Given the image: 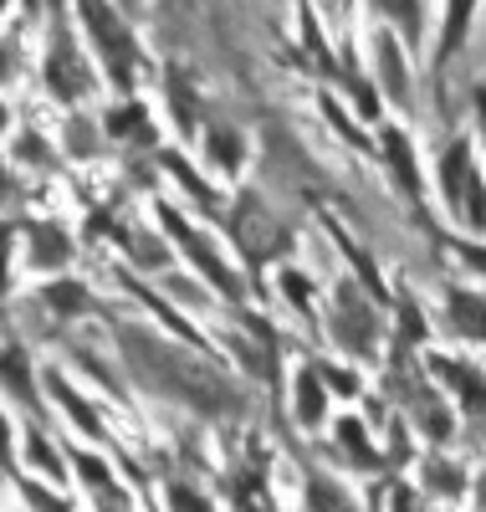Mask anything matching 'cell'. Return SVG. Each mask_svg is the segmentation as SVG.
Returning a JSON list of instances; mask_svg holds the SVG:
<instances>
[{
	"label": "cell",
	"instance_id": "cell-10",
	"mask_svg": "<svg viewBox=\"0 0 486 512\" xmlns=\"http://www.w3.org/2000/svg\"><path fill=\"white\" fill-rule=\"evenodd\" d=\"M98 128H103V139H118L128 149H154L159 144V128H154V118H149V108L139 98H123V103L103 108Z\"/></svg>",
	"mask_w": 486,
	"mask_h": 512
},
{
	"label": "cell",
	"instance_id": "cell-15",
	"mask_svg": "<svg viewBox=\"0 0 486 512\" xmlns=\"http://www.w3.org/2000/svg\"><path fill=\"white\" fill-rule=\"evenodd\" d=\"M205 159H210L215 175H236L241 159H246L241 128H231V123H210V128H205Z\"/></svg>",
	"mask_w": 486,
	"mask_h": 512
},
{
	"label": "cell",
	"instance_id": "cell-9",
	"mask_svg": "<svg viewBox=\"0 0 486 512\" xmlns=\"http://www.w3.org/2000/svg\"><path fill=\"white\" fill-rule=\"evenodd\" d=\"M16 461H26V472L41 477L47 487L67 482V446L52 441L47 425H31V420L21 425V456H16Z\"/></svg>",
	"mask_w": 486,
	"mask_h": 512
},
{
	"label": "cell",
	"instance_id": "cell-7",
	"mask_svg": "<svg viewBox=\"0 0 486 512\" xmlns=\"http://www.w3.org/2000/svg\"><path fill=\"white\" fill-rule=\"evenodd\" d=\"M41 395H47L52 405H62V415L72 420V431L82 436V441H108V425H103V410L87 400L77 384L67 379V369H41Z\"/></svg>",
	"mask_w": 486,
	"mask_h": 512
},
{
	"label": "cell",
	"instance_id": "cell-31",
	"mask_svg": "<svg viewBox=\"0 0 486 512\" xmlns=\"http://www.w3.org/2000/svg\"><path fill=\"white\" fill-rule=\"evenodd\" d=\"M277 282H282V292H287V303H292V308H302V313L313 308V297H307V292H313V282H307L297 267H282V277H277Z\"/></svg>",
	"mask_w": 486,
	"mask_h": 512
},
{
	"label": "cell",
	"instance_id": "cell-5",
	"mask_svg": "<svg viewBox=\"0 0 486 512\" xmlns=\"http://www.w3.org/2000/svg\"><path fill=\"white\" fill-rule=\"evenodd\" d=\"M0 405H16L31 425H41V415H47V405H41V374L31 364V349L26 344H0Z\"/></svg>",
	"mask_w": 486,
	"mask_h": 512
},
{
	"label": "cell",
	"instance_id": "cell-14",
	"mask_svg": "<svg viewBox=\"0 0 486 512\" xmlns=\"http://www.w3.org/2000/svg\"><path fill=\"white\" fill-rule=\"evenodd\" d=\"M118 246L128 251V262H134L139 272H169V241H164V231H154V226H144V231H118Z\"/></svg>",
	"mask_w": 486,
	"mask_h": 512
},
{
	"label": "cell",
	"instance_id": "cell-13",
	"mask_svg": "<svg viewBox=\"0 0 486 512\" xmlns=\"http://www.w3.org/2000/svg\"><path fill=\"white\" fill-rule=\"evenodd\" d=\"M374 67H379V82H384V93L410 108V67H405V52H400V41H394L389 31L374 41Z\"/></svg>",
	"mask_w": 486,
	"mask_h": 512
},
{
	"label": "cell",
	"instance_id": "cell-19",
	"mask_svg": "<svg viewBox=\"0 0 486 512\" xmlns=\"http://www.w3.org/2000/svg\"><path fill=\"white\" fill-rule=\"evenodd\" d=\"M451 323L461 338H476V344H486V303L476 292H451Z\"/></svg>",
	"mask_w": 486,
	"mask_h": 512
},
{
	"label": "cell",
	"instance_id": "cell-11",
	"mask_svg": "<svg viewBox=\"0 0 486 512\" xmlns=\"http://www.w3.org/2000/svg\"><path fill=\"white\" fill-rule=\"evenodd\" d=\"M41 308H47L52 318H87V313H93L98 308V297H93V287H87V282H77V277H47V282H41Z\"/></svg>",
	"mask_w": 486,
	"mask_h": 512
},
{
	"label": "cell",
	"instance_id": "cell-12",
	"mask_svg": "<svg viewBox=\"0 0 486 512\" xmlns=\"http://www.w3.org/2000/svg\"><path fill=\"white\" fill-rule=\"evenodd\" d=\"M343 338H348L353 354L374 349V308H364L353 287H338V344H343Z\"/></svg>",
	"mask_w": 486,
	"mask_h": 512
},
{
	"label": "cell",
	"instance_id": "cell-25",
	"mask_svg": "<svg viewBox=\"0 0 486 512\" xmlns=\"http://www.w3.org/2000/svg\"><path fill=\"white\" fill-rule=\"evenodd\" d=\"M159 164L169 169V180H180V185H185V190H190L195 200H205V205L215 200V190H210V185H205V180L195 175V164H190L185 154H174V149H164V154H159Z\"/></svg>",
	"mask_w": 486,
	"mask_h": 512
},
{
	"label": "cell",
	"instance_id": "cell-22",
	"mask_svg": "<svg viewBox=\"0 0 486 512\" xmlns=\"http://www.w3.org/2000/svg\"><path fill=\"white\" fill-rule=\"evenodd\" d=\"M11 154H16V169H52V164H57V149L41 139L36 128H21L16 144H11Z\"/></svg>",
	"mask_w": 486,
	"mask_h": 512
},
{
	"label": "cell",
	"instance_id": "cell-36",
	"mask_svg": "<svg viewBox=\"0 0 486 512\" xmlns=\"http://www.w3.org/2000/svg\"><path fill=\"white\" fill-rule=\"evenodd\" d=\"M476 497H481V512H486V472H481V487H476Z\"/></svg>",
	"mask_w": 486,
	"mask_h": 512
},
{
	"label": "cell",
	"instance_id": "cell-1",
	"mask_svg": "<svg viewBox=\"0 0 486 512\" xmlns=\"http://www.w3.org/2000/svg\"><path fill=\"white\" fill-rule=\"evenodd\" d=\"M113 344H118L123 369L134 374V384H144V390L159 395V400H174V405H185L195 415H236L246 405L241 390L215 364H205L195 354H180V344L159 338L154 328L118 323Z\"/></svg>",
	"mask_w": 486,
	"mask_h": 512
},
{
	"label": "cell",
	"instance_id": "cell-16",
	"mask_svg": "<svg viewBox=\"0 0 486 512\" xmlns=\"http://www.w3.org/2000/svg\"><path fill=\"white\" fill-rule=\"evenodd\" d=\"M62 149L72 154V159H93L98 149H103V128H98V118H87L82 108L77 113H67V123H62Z\"/></svg>",
	"mask_w": 486,
	"mask_h": 512
},
{
	"label": "cell",
	"instance_id": "cell-6",
	"mask_svg": "<svg viewBox=\"0 0 486 512\" xmlns=\"http://www.w3.org/2000/svg\"><path fill=\"white\" fill-rule=\"evenodd\" d=\"M21 246H26V272H41V277H62L72 262H77V241L67 226H57L52 216H36V221H21Z\"/></svg>",
	"mask_w": 486,
	"mask_h": 512
},
{
	"label": "cell",
	"instance_id": "cell-32",
	"mask_svg": "<svg viewBox=\"0 0 486 512\" xmlns=\"http://www.w3.org/2000/svg\"><path fill=\"white\" fill-rule=\"evenodd\" d=\"M379 16H384V21H400V26H405V36H410V41H420V11H415V6H384Z\"/></svg>",
	"mask_w": 486,
	"mask_h": 512
},
{
	"label": "cell",
	"instance_id": "cell-27",
	"mask_svg": "<svg viewBox=\"0 0 486 512\" xmlns=\"http://www.w3.org/2000/svg\"><path fill=\"white\" fill-rule=\"evenodd\" d=\"M11 282H16V221L6 216L0 221V297L11 292Z\"/></svg>",
	"mask_w": 486,
	"mask_h": 512
},
{
	"label": "cell",
	"instance_id": "cell-23",
	"mask_svg": "<svg viewBox=\"0 0 486 512\" xmlns=\"http://www.w3.org/2000/svg\"><path fill=\"white\" fill-rule=\"evenodd\" d=\"M164 512H215V502H210L195 482L169 477V482H164Z\"/></svg>",
	"mask_w": 486,
	"mask_h": 512
},
{
	"label": "cell",
	"instance_id": "cell-3",
	"mask_svg": "<svg viewBox=\"0 0 486 512\" xmlns=\"http://www.w3.org/2000/svg\"><path fill=\"white\" fill-rule=\"evenodd\" d=\"M41 88H47V98L62 103L67 113H77L98 93V67H93V57H87L72 16H52L47 52H41Z\"/></svg>",
	"mask_w": 486,
	"mask_h": 512
},
{
	"label": "cell",
	"instance_id": "cell-17",
	"mask_svg": "<svg viewBox=\"0 0 486 512\" xmlns=\"http://www.w3.org/2000/svg\"><path fill=\"white\" fill-rule=\"evenodd\" d=\"M435 364V374L451 384V390L471 405V410H486V379H481V369H471V364H456V359H430Z\"/></svg>",
	"mask_w": 486,
	"mask_h": 512
},
{
	"label": "cell",
	"instance_id": "cell-35",
	"mask_svg": "<svg viewBox=\"0 0 486 512\" xmlns=\"http://www.w3.org/2000/svg\"><path fill=\"white\" fill-rule=\"evenodd\" d=\"M394 512H410V497L400 492V497H394Z\"/></svg>",
	"mask_w": 486,
	"mask_h": 512
},
{
	"label": "cell",
	"instance_id": "cell-33",
	"mask_svg": "<svg viewBox=\"0 0 486 512\" xmlns=\"http://www.w3.org/2000/svg\"><path fill=\"white\" fill-rule=\"evenodd\" d=\"M11 62H16V57H11V47H6V36H0V88H6V77H11Z\"/></svg>",
	"mask_w": 486,
	"mask_h": 512
},
{
	"label": "cell",
	"instance_id": "cell-21",
	"mask_svg": "<svg viewBox=\"0 0 486 512\" xmlns=\"http://www.w3.org/2000/svg\"><path fill=\"white\" fill-rule=\"evenodd\" d=\"M420 482H425V492H430V497H461L466 472H461V466H451L446 456H425V472H420Z\"/></svg>",
	"mask_w": 486,
	"mask_h": 512
},
{
	"label": "cell",
	"instance_id": "cell-8",
	"mask_svg": "<svg viewBox=\"0 0 486 512\" xmlns=\"http://www.w3.org/2000/svg\"><path fill=\"white\" fill-rule=\"evenodd\" d=\"M231 236L246 256H256V262H267V256L282 246V236L272 231V216L267 205H256V195H241L236 210H231Z\"/></svg>",
	"mask_w": 486,
	"mask_h": 512
},
{
	"label": "cell",
	"instance_id": "cell-2",
	"mask_svg": "<svg viewBox=\"0 0 486 512\" xmlns=\"http://www.w3.org/2000/svg\"><path fill=\"white\" fill-rule=\"evenodd\" d=\"M72 26L82 36L87 57H93L98 77H108L123 98H134V77L144 67V47H139L134 21L113 6H82V11H72Z\"/></svg>",
	"mask_w": 486,
	"mask_h": 512
},
{
	"label": "cell",
	"instance_id": "cell-29",
	"mask_svg": "<svg viewBox=\"0 0 486 512\" xmlns=\"http://www.w3.org/2000/svg\"><path fill=\"white\" fill-rule=\"evenodd\" d=\"M338 446H348V456L359 461V466H374V451H369V441H364V425L353 420V415L338 425Z\"/></svg>",
	"mask_w": 486,
	"mask_h": 512
},
{
	"label": "cell",
	"instance_id": "cell-26",
	"mask_svg": "<svg viewBox=\"0 0 486 512\" xmlns=\"http://www.w3.org/2000/svg\"><path fill=\"white\" fill-rule=\"evenodd\" d=\"M21 502H26V512H72V502L67 497H57V487H47V482H36V477H21Z\"/></svg>",
	"mask_w": 486,
	"mask_h": 512
},
{
	"label": "cell",
	"instance_id": "cell-30",
	"mask_svg": "<svg viewBox=\"0 0 486 512\" xmlns=\"http://www.w3.org/2000/svg\"><path fill=\"white\" fill-rule=\"evenodd\" d=\"M16 420L6 415V405H0V477H16Z\"/></svg>",
	"mask_w": 486,
	"mask_h": 512
},
{
	"label": "cell",
	"instance_id": "cell-28",
	"mask_svg": "<svg viewBox=\"0 0 486 512\" xmlns=\"http://www.w3.org/2000/svg\"><path fill=\"white\" fill-rule=\"evenodd\" d=\"M307 492H313V512H348V492L338 482H328V477H313Z\"/></svg>",
	"mask_w": 486,
	"mask_h": 512
},
{
	"label": "cell",
	"instance_id": "cell-34",
	"mask_svg": "<svg viewBox=\"0 0 486 512\" xmlns=\"http://www.w3.org/2000/svg\"><path fill=\"white\" fill-rule=\"evenodd\" d=\"M461 256H466V262H476V267L486 272V246H461Z\"/></svg>",
	"mask_w": 486,
	"mask_h": 512
},
{
	"label": "cell",
	"instance_id": "cell-4",
	"mask_svg": "<svg viewBox=\"0 0 486 512\" xmlns=\"http://www.w3.org/2000/svg\"><path fill=\"white\" fill-rule=\"evenodd\" d=\"M159 210V226H164V241H174V246H180L185 251V262L210 282V287H220V292H226V297H241V277L226 267V262H220V251H215V241L200 231V226H190L185 216H174V205H154Z\"/></svg>",
	"mask_w": 486,
	"mask_h": 512
},
{
	"label": "cell",
	"instance_id": "cell-18",
	"mask_svg": "<svg viewBox=\"0 0 486 512\" xmlns=\"http://www.w3.org/2000/svg\"><path fill=\"white\" fill-rule=\"evenodd\" d=\"M292 405H297V420L313 431L323 425V410H328V395H323V379L313 369H297V384H292Z\"/></svg>",
	"mask_w": 486,
	"mask_h": 512
},
{
	"label": "cell",
	"instance_id": "cell-20",
	"mask_svg": "<svg viewBox=\"0 0 486 512\" xmlns=\"http://www.w3.org/2000/svg\"><path fill=\"white\" fill-rule=\"evenodd\" d=\"M379 149H384V154H389V164H394V180H400L405 190H415V149H410V139H405L394 123H384Z\"/></svg>",
	"mask_w": 486,
	"mask_h": 512
},
{
	"label": "cell",
	"instance_id": "cell-24",
	"mask_svg": "<svg viewBox=\"0 0 486 512\" xmlns=\"http://www.w3.org/2000/svg\"><path fill=\"white\" fill-rule=\"evenodd\" d=\"M169 108H174V123H180V134H195V123H200V98H195L190 82L169 77Z\"/></svg>",
	"mask_w": 486,
	"mask_h": 512
}]
</instances>
